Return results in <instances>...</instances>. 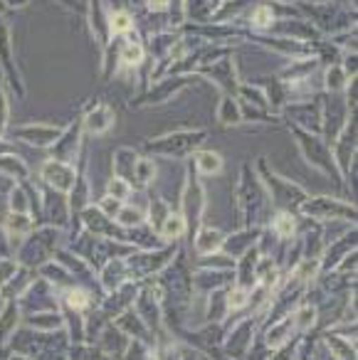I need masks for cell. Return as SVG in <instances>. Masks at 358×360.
<instances>
[{
  "mask_svg": "<svg viewBox=\"0 0 358 360\" xmlns=\"http://www.w3.org/2000/svg\"><path fill=\"white\" fill-rule=\"evenodd\" d=\"M60 247H65L62 245V227L37 225L35 230L16 247L13 257H16V262L20 266L37 269V266H42L45 262H50Z\"/></svg>",
  "mask_w": 358,
  "mask_h": 360,
  "instance_id": "6da1fadb",
  "label": "cell"
},
{
  "mask_svg": "<svg viewBox=\"0 0 358 360\" xmlns=\"http://www.w3.org/2000/svg\"><path fill=\"white\" fill-rule=\"evenodd\" d=\"M180 252L178 242H168V245H161L156 250H134L126 257V266H129V276L134 281H146L156 279L166 266L173 262V257Z\"/></svg>",
  "mask_w": 358,
  "mask_h": 360,
  "instance_id": "7a4b0ae2",
  "label": "cell"
},
{
  "mask_svg": "<svg viewBox=\"0 0 358 360\" xmlns=\"http://www.w3.org/2000/svg\"><path fill=\"white\" fill-rule=\"evenodd\" d=\"M237 212L242 227H262L264 212H267V195L257 186V180L252 178V170L245 165L242 168V180L237 186Z\"/></svg>",
  "mask_w": 358,
  "mask_h": 360,
  "instance_id": "3957f363",
  "label": "cell"
},
{
  "mask_svg": "<svg viewBox=\"0 0 358 360\" xmlns=\"http://www.w3.org/2000/svg\"><path fill=\"white\" fill-rule=\"evenodd\" d=\"M259 175H262V183L269 193V200L277 205V210L297 212L299 207H302V202L309 198V193L304 191L302 186H297V183H292V180L272 173V170L264 165V160L259 163Z\"/></svg>",
  "mask_w": 358,
  "mask_h": 360,
  "instance_id": "277c9868",
  "label": "cell"
},
{
  "mask_svg": "<svg viewBox=\"0 0 358 360\" xmlns=\"http://www.w3.org/2000/svg\"><path fill=\"white\" fill-rule=\"evenodd\" d=\"M297 212H299V215H304V217H309V220L356 222V202L338 200V198H328V195L307 198Z\"/></svg>",
  "mask_w": 358,
  "mask_h": 360,
  "instance_id": "5b68a950",
  "label": "cell"
},
{
  "mask_svg": "<svg viewBox=\"0 0 358 360\" xmlns=\"http://www.w3.org/2000/svg\"><path fill=\"white\" fill-rule=\"evenodd\" d=\"M257 330H259V321L254 314L235 319V323L225 328L223 353L233 360H245L249 348H252L254 338H257Z\"/></svg>",
  "mask_w": 358,
  "mask_h": 360,
  "instance_id": "8992f818",
  "label": "cell"
},
{
  "mask_svg": "<svg viewBox=\"0 0 358 360\" xmlns=\"http://www.w3.org/2000/svg\"><path fill=\"white\" fill-rule=\"evenodd\" d=\"M178 212L183 215L185 227H188V237L203 225V217H205V191L200 186L198 175L188 173V180H185V188L180 193V205Z\"/></svg>",
  "mask_w": 358,
  "mask_h": 360,
  "instance_id": "52a82bcc",
  "label": "cell"
},
{
  "mask_svg": "<svg viewBox=\"0 0 358 360\" xmlns=\"http://www.w3.org/2000/svg\"><path fill=\"white\" fill-rule=\"evenodd\" d=\"M16 304L23 316L42 314V311H60V296H57V289L50 284V281L37 276Z\"/></svg>",
  "mask_w": 358,
  "mask_h": 360,
  "instance_id": "ba28073f",
  "label": "cell"
},
{
  "mask_svg": "<svg viewBox=\"0 0 358 360\" xmlns=\"http://www.w3.org/2000/svg\"><path fill=\"white\" fill-rule=\"evenodd\" d=\"M297 139H299V148H302L304 158H307L314 168H319L321 173L331 175V178H336L338 183H341V173H338L336 160H333L326 141L316 139V136H311V134H302V131H297Z\"/></svg>",
  "mask_w": 358,
  "mask_h": 360,
  "instance_id": "9c48e42d",
  "label": "cell"
},
{
  "mask_svg": "<svg viewBox=\"0 0 358 360\" xmlns=\"http://www.w3.org/2000/svg\"><path fill=\"white\" fill-rule=\"evenodd\" d=\"M205 139V131H178V134H168L163 139H156L149 143V150L161 155H171V158H178L190 150H195Z\"/></svg>",
  "mask_w": 358,
  "mask_h": 360,
  "instance_id": "30bf717a",
  "label": "cell"
},
{
  "mask_svg": "<svg viewBox=\"0 0 358 360\" xmlns=\"http://www.w3.org/2000/svg\"><path fill=\"white\" fill-rule=\"evenodd\" d=\"M139 284L141 281H124L121 286H116L114 291H106L104 296L99 299V309L101 314L106 316L109 321H114L119 314H124V311H129L131 306H134V299L136 294H139Z\"/></svg>",
  "mask_w": 358,
  "mask_h": 360,
  "instance_id": "8fae6325",
  "label": "cell"
},
{
  "mask_svg": "<svg viewBox=\"0 0 358 360\" xmlns=\"http://www.w3.org/2000/svg\"><path fill=\"white\" fill-rule=\"evenodd\" d=\"M72 212H70V202H67L65 193H57L52 188H47L45 200L40 202V222L42 225H52V227H70Z\"/></svg>",
  "mask_w": 358,
  "mask_h": 360,
  "instance_id": "7c38bea8",
  "label": "cell"
},
{
  "mask_svg": "<svg viewBox=\"0 0 358 360\" xmlns=\"http://www.w3.org/2000/svg\"><path fill=\"white\" fill-rule=\"evenodd\" d=\"M262 328L264 330H262V335H259V340H262L264 348H267L269 353L287 348V345H292L294 340L299 338V333L294 330L292 316H287V319H279V321H272V323L262 326Z\"/></svg>",
  "mask_w": 358,
  "mask_h": 360,
  "instance_id": "4fadbf2b",
  "label": "cell"
},
{
  "mask_svg": "<svg viewBox=\"0 0 358 360\" xmlns=\"http://www.w3.org/2000/svg\"><path fill=\"white\" fill-rule=\"evenodd\" d=\"M235 284V269H195L193 266V294L208 296L210 291L228 289Z\"/></svg>",
  "mask_w": 358,
  "mask_h": 360,
  "instance_id": "5bb4252c",
  "label": "cell"
},
{
  "mask_svg": "<svg viewBox=\"0 0 358 360\" xmlns=\"http://www.w3.org/2000/svg\"><path fill=\"white\" fill-rule=\"evenodd\" d=\"M40 175H42V183L57 193H70L77 180L75 168L70 163H65V160H55V158L42 165Z\"/></svg>",
  "mask_w": 358,
  "mask_h": 360,
  "instance_id": "9a60e30c",
  "label": "cell"
},
{
  "mask_svg": "<svg viewBox=\"0 0 358 360\" xmlns=\"http://www.w3.org/2000/svg\"><path fill=\"white\" fill-rule=\"evenodd\" d=\"M259 235H262V227H240L237 232H233V235H225L223 240V255H228L230 259L237 262L240 257H245L249 250H254L257 247V240Z\"/></svg>",
  "mask_w": 358,
  "mask_h": 360,
  "instance_id": "2e32d148",
  "label": "cell"
},
{
  "mask_svg": "<svg viewBox=\"0 0 358 360\" xmlns=\"http://www.w3.org/2000/svg\"><path fill=\"white\" fill-rule=\"evenodd\" d=\"M111 323H114L116 328H119L121 333L126 335V338L141 340V343H146V345H154V333H151L149 326H146L144 321H141L139 316L134 314V309H129V311H124V314H119L114 321H111Z\"/></svg>",
  "mask_w": 358,
  "mask_h": 360,
  "instance_id": "e0dca14e",
  "label": "cell"
},
{
  "mask_svg": "<svg viewBox=\"0 0 358 360\" xmlns=\"http://www.w3.org/2000/svg\"><path fill=\"white\" fill-rule=\"evenodd\" d=\"M99 276H97V281H99V289L101 294H106V291H114L116 286H121L124 281H129V266H126V259L124 257H116V259H109L104 266H99Z\"/></svg>",
  "mask_w": 358,
  "mask_h": 360,
  "instance_id": "ac0fdd59",
  "label": "cell"
},
{
  "mask_svg": "<svg viewBox=\"0 0 358 360\" xmlns=\"http://www.w3.org/2000/svg\"><path fill=\"white\" fill-rule=\"evenodd\" d=\"M129 340H131V338H126V335L121 333V330L116 328V326L109 321V323L104 326V330H101V333L97 335L94 345L101 350V353L106 355V358L119 360L121 355H124V350H126V345H129Z\"/></svg>",
  "mask_w": 358,
  "mask_h": 360,
  "instance_id": "d6986e66",
  "label": "cell"
},
{
  "mask_svg": "<svg viewBox=\"0 0 358 360\" xmlns=\"http://www.w3.org/2000/svg\"><path fill=\"white\" fill-rule=\"evenodd\" d=\"M190 240H193V250L198 257H208V255H215V252L223 250V240L225 235L218 230V227H210V225H200L198 230L190 235Z\"/></svg>",
  "mask_w": 358,
  "mask_h": 360,
  "instance_id": "ffe728a7",
  "label": "cell"
},
{
  "mask_svg": "<svg viewBox=\"0 0 358 360\" xmlns=\"http://www.w3.org/2000/svg\"><path fill=\"white\" fill-rule=\"evenodd\" d=\"M267 230L272 232L279 242L294 240V237H297V232H299V212L277 210L272 215V220L267 222Z\"/></svg>",
  "mask_w": 358,
  "mask_h": 360,
  "instance_id": "44dd1931",
  "label": "cell"
},
{
  "mask_svg": "<svg viewBox=\"0 0 358 360\" xmlns=\"http://www.w3.org/2000/svg\"><path fill=\"white\" fill-rule=\"evenodd\" d=\"M80 134H82V126L75 124L65 131L62 136H57V141L52 146V153H55V160H65V163L72 165V160L77 158L80 153Z\"/></svg>",
  "mask_w": 358,
  "mask_h": 360,
  "instance_id": "7402d4cb",
  "label": "cell"
},
{
  "mask_svg": "<svg viewBox=\"0 0 358 360\" xmlns=\"http://www.w3.org/2000/svg\"><path fill=\"white\" fill-rule=\"evenodd\" d=\"M205 299V323H225V319H230V311H228V289H218V291H210Z\"/></svg>",
  "mask_w": 358,
  "mask_h": 360,
  "instance_id": "603a6c76",
  "label": "cell"
},
{
  "mask_svg": "<svg viewBox=\"0 0 358 360\" xmlns=\"http://www.w3.org/2000/svg\"><path fill=\"white\" fill-rule=\"evenodd\" d=\"M35 279H37V269H27V266H20V269L16 271V276H13L8 284L0 286V294H3V299H6V301H18L23 294H25L27 286H30Z\"/></svg>",
  "mask_w": 358,
  "mask_h": 360,
  "instance_id": "cb8c5ba5",
  "label": "cell"
},
{
  "mask_svg": "<svg viewBox=\"0 0 358 360\" xmlns=\"http://www.w3.org/2000/svg\"><path fill=\"white\" fill-rule=\"evenodd\" d=\"M18 139L27 141L32 146H52L60 136V129L55 126H37V124H30V126H23V129L16 131Z\"/></svg>",
  "mask_w": 358,
  "mask_h": 360,
  "instance_id": "d4e9b609",
  "label": "cell"
},
{
  "mask_svg": "<svg viewBox=\"0 0 358 360\" xmlns=\"http://www.w3.org/2000/svg\"><path fill=\"white\" fill-rule=\"evenodd\" d=\"M23 323V314L18 309L16 301H6V306L0 309V345H8L18 326Z\"/></svg>",
  "mask_w": 358,
  "mask_h": 360,
  "instance_id": "484cf974",
  "label": "cell"
},
{
  "mask_svg": "<svg viewBox=\"0 0 358 360\" xmlns=\"http://www.w3.org/2000/svg\"><path fill=\"white\" fill-rule=\"evenodd\" d=\"M23 326H27L32 330H40V333H50V330L62 328L65 319H62V311H42V314L23 316Z\"/></svg>",
  "mask_w": 358,
  "mask_h": 360,
  "instance_id": "4316f807",
  "label": "cell"
},
{
  "mask_svg": "<svg viewBox=\"0 0 358 360\" xmlns=\"http://www.w3.org/2000/svg\"><path fill=\"white\" fill-rule=\"evenodd\" d=\"M289 316H292L294 330H297L299 335L319 328V311H316V306L309 304V301H302V304H299Z\"/></svg>",
  "mask_w": 358,
  "mask_h": 360,
  "instance_id": "83f0119b",
  "label": "cell"
},
{
  "mask_svg": "<svg viewBox=\"0 0 358 360\" xmlns=\"http://www.w3.org/2000/svg\"><path fill=\"white\" fill-rule=\"evenodd\" d=\"M111 126H114V111L106 104H97L94 109L85 116V129L90 131V134L101 136V134H106Z\"/></svg>",
  "mask_w": 358,
  "mask_h": 360,
  "instance_id": "f1b7e54d",
  "label": "cell"
},
{
  "mask_svg": "<svg viewBox=\"0 0 358 360\" xmlns=\"http://www.w3.org/2000/svg\"><path fill=\"white\" fill-rule=\"evenodd\" d=\"M37 276H42L45 281H50V284L55 286V289H62V286L75 284L72 274L57 259H50V262H45L42 266H37Z\"/></svg>",
  "mask_w": 358,
  "mask_h": 360,
  "instance_id": "f546056e",
  "label": "cell"
},
{
  "mask_svg": "<svg viewBox=\"0 0 358 360\" xmlns=\"http://www.w3.org/2000/svg\"><path fill=\"white\" fill-rule=\"evenodd\" d=\"M185 235H188V227H185L183 215L173 210V212H171V215L163 220V225H161L159 237L166 242V245H168V242H178V240H183Z\"/></svg>",
  "mask_w": 358,
  "mask_h": 360,
  "instance_id": "4dcf8cb0",
  "label": "cell"
},
{
  "mask_svg": "<svg viewBox=\"0 0 358 360\" xmlns=\"http://www.w3.org/2000/svg\"><path fill=\"white\" fill-rule=\"evenodd\" d=\"M171 212H173V207L168 205V200H163V198H151L149 212H146V227L159 235L161 225H163V220L171 215Z\"/></svg>",
  "mask_w": 358,
  "mask_h": 360,
  "instance_id": "1f68e13d",
  "label": "cell"
},
{
  "mask_svg": "<svg viewBox=\"0 0 358 360\" xmlns=\"http://www.w3.org/2000/svg\"><path fill=\"white\" fill-rule=\"evenodd\" d=\"M193 168L200 175H218L223 170V155L215 153V150H200L193 158Z\"/></svg>",
  "mask_w": 358,
  "mask_h": 360,
  "instance_id": "d6a6232c",
  "label": "cell"
},
{
  "mask_svg": "<svg viewBox=\"0 0 358 360\" xmlns=\"http://www.w3.org/2000/svg\"><path fill=\"white\" fill-rule=\"evenodd\" d=\"M136 160H139V155L134 153L131 148H119L114 153V173L116 178H124L131 183V178H134V168H136Z\"/></svg>",
  "mask_w": 358,
  "mask_h": 360,
  "instance_id": "836d02e7",
  "label": "cell"
},
{
  "mask_svg": "<svg viewBox=\"0 0 358 360\" xmlns=\"http://www.w3.org/2000/svg\"><path fill=\"white\" fill-rule=\"evenodd\" d=\"M156 180V163L151 158H139L136 160V168H134V178H131V188H149L151 183Z\"/></svg>",
  "mask_w": 358,
  "mask_h": 360,
  "instance_id": "e575fe53",
  "label": "cell"
},
{
  "mask_svg": "<svg viewBox=\"0 0 358 360\" xmlns=\"http://www.w3.org/2000/svg\"><path fill=\"white\" fill-rule=\"evenodd\" d=\"M114 222L121 230H134V227L146 225V212L139 210L136 205H121L119 215L114 217Z\"/></svg>",
  "mask_w": 358,
  "mask_h": 360,
  "instance_id": "d590c367",
  "label": "cell"
},
{
  "mask_svg": "<svg viewBox=\"0 0 358 360\" xmlns=\"http://www.w3.org/2000/svg\"><path fill=\"white\" fill-rule=\"evenodd\" d=\"M0 173L11 180H27L30 170H27V165L23 163L20 158H16V155H0Z\"/></svg>",
  "mask_w": 358,
  "mask_h": 360,
  "instance_id": "8d00e7d4",
  "label": "cell"
},
{
  "mask_svg": "<svg viewBox=\"0 0 358 360\" xmlns=\"http://www.w3.org/2000/svg\"><path fill=\"white\" fill-rule=\"evenodd\" d=\"M8 212H25V215H32L30 198H27L23 186H13L11 193H8Z\"/></svg>",
  "mask_w": 358,
  "mask_h": 360,
  "instance_id": "74e56055",
  "label": "cell"
},
{
  "mask_svg": "<svg viewBox=\"0 0 358 360\" xmlns=\"http://www.w3.org/2000/svg\"><path fill=\"white\" fill-rule=\"evenodd\" d=\"M144 45H141L139 40H124V45H121V62H124L126 67H136L144 62Z\"/></svg>",
  "mask_w": 358,
  "mask_h": 360,
  "instance_id": "f35d334b",
  "label": "cell"
},
{
  "mask_svg": "<svg viewBox=\"0 0 358 360\" xmlns=\"http://www.w3.org/2000/svg\"><path fill=\"white\" fill-rule=\"evenodd\" d=\"M70 360H111V358H106L94 343H75L70 345Z\"/></svg>",
  "mask_w": 358,
  "mask_h": 360,
  "instance_id": "ab89813d",
  "label": "cell"
},
{
  "mask_svg": "<svg viewBox=\"0 0 358 360\" xmlns=\"http://www.w3.org/2000/svg\"><path fill=\"white\" fill-rule=\"evenodd\" d=\"M131 193H134V188H131V183L129 180H124V178H111L109 183H106V195H111V198H116V200H129L131 198Z\"/></svg>",
  "mask_w": 358,
  "mask_h": 360,
  "instance_id": "60d3db41",
  "label": "cell"
},
{
  "mask_svg": "<svg viewBox=\"0 0 358 360\" xmlns=\"http://www.w3.org/2000/svg\"><path fill=\"white\" fill-rule=\"evenodd\" d=\"M218 119H220V124H240V109H237V104H235V99H230V96H225L223 101H220V106H218Z\"/></svg>",
  "mask_w": 358,
  "mask_h": 360,
  "instance_id": "b9f144b4",
  "label": "cell"
},
{
  "mask_svg": "<svg viewBox=\"0 0 358 360\" xmlns=\"http://www.w3.org/2000/svg\"><path fill=\"white\" fill-rule=\"evenodd\" d=\"M131 27H134V18L126 11H116L114 15L109 18V30L114 32V35H129Z\"/></svg>",
  "mask_w": 358,
  "mask_h": 360,
  "instance_id": "7bdbcfd3",
  "label": "cell"
},
{
  "mask_svg": "<svg viewBox=\"0 0 358 360\" xmlns=\"http://www.w3.org/2000/svg\"><path fill=\"white\" fill-rule=\"evenodd\" d=\"M119 360H154L151 345L141 343V340H129V345H126L124 355H121Z\"/></svg>",
  "mask_w": 358,
  "mask_h": 360,
  "instance_id": "ee69618b",
  "label": "cell"
},
{
  "mask_svg": "<svg viewBox=\"0 0 358 360\" xmlns=\"http://www.w3.org/2000/svg\"><path fill=\"white\" fill-rule=\"evenodd\" d=\"M249 20H252V25L259 27V30H267V27L274 25V8L272 6H257L252 11V15H249Z\"/></svg>",
  "mask_w": 358,
  "mask_h": 360,
  "instance_id": "f6af8a7d",
  "label": "cell"
},
{
  "mask_svg": "<svg viewBox=\"0 0 358 360\" xmlns=\"http://www.w3.org/2000/svg\"><path fill=\"white\" fill-rule=\"evenodd\" d=\"M121 205H124V202L116 200V198H111V195H104V198H101V200H97V210H99L101 215L109 217V220H114V217L119 215Z\"/></svg>",
  "mask_w": 358,
  "mask_h": 360,
  "instance_id": "bcb514c9",
  "label": "cell"
},
{
  "mask_svg": "<svg viewBox=\"0 0 358 360\" xmlns=\"http://www.w3.org/2000/svg\"><path fill=\"white\" fill-rule=\"evenodd\" d=\"M346 84H348V77L341 67H331V70L326 72V86L331 91H341Z\"/></svg>",
  "mask_w": 358,
  "mask_h": 360,
  "instance_id": "7dc6e473",
  "label": "cell"
},
{
  "mask_svg": "<svg viewBox=\"0 0 358 360\" xmlns=\"http://www.w3.org/2000/svg\"><path fill=\"white\" fill-rule=\"evenodd\" d=\"M18 269H20V264L16 262V257H0V286L8 284Z\"/></svg>",
  "mask_w": 358,
  "mask_h": 360,
  "instance_id": "c3c4849f",
  "label": "cell"
},
{
  "mask_svg": "<svg viewBox=\"0 0 358 360\" xmlns=\"http://www.w3.org/2000/svg\"><path fill=\"white\" fill-rule=\"evenodd\" d=\"M0 257H13L11 240H8L6 230H3V225H0Z\"/></svg>",
  "mask_w": 358,
  "mask_h": 360,
  "instance_id": "681fc988",
  "label": "cell"
},
{
  "mask_svg": "<svg viewBox=\"0 0 358 360\" xmlns=\"http://www.w3.org/2000/svg\"><path fill=\"white\" fill-rule=\"evenodd\" d=\"M171 3H173V0H149V8L156 13H163V11H168Z\"/></svg>",
  "mask_w": 358,
  "mask_h": 360,
  "instance_id": "f907efd6",
  "label": "cell"
},
{
  "mask_svg": "<svg viewBox=\"0 0 358 360\" xmlns=\"http://www.w3.org/2000/svg\"><path fill=\"white\" fill-rule=\"evenodd\" d=\"M8 360H35V358H30V355H18V353H11V355H8Z\"/></svg>",
  "mask_w": 358,
  "mask_h": 360,
  "instance_id": "816d5d0a",
  "label": "cell"
},
{
  "mask_svg": "<svg viewBox=\"0 0 358 360\" xmlns=\"http://www.w3.org/2000/svg\"><path fill=\"white\" fill-rule=\"evenodd\" d=\"M8 355H11V350H8V345H0V360H8Z\"/></svg>",
  "mask_w": 358,
  "mask_h": 360,
  "instance_id": "f5cc1de1",
  "label": "cell"
},
{
  "mask_svg": "<svg viewBox=\"0 0 358 360\" xmlns=\"http://www.w3.org/2000/svg\"><path fill=\"white\" fill-rule=\"evenodd\" d=\"M6 3H8V6H13V8H16V6H25L27 0H6Z\"/></svg>",
  "mask_w": 358,
  "mask_h": 360,
  "instance_id": "db71d44e",
  "label": "cell"
},
{
  "mask_svg": "<svg viewBox=\"0 0 358 360\" xmlns=\"http://www.w3.org/2000/svg\"><path fill=\"white\" fill-rule=\"evenodd\" d=\"M62 3H65V6H72V8L77 6V0H62Z\"/></svg>",
  "mask_w": 358,
  "mask_h": 360,
  "instance_id": "11a10c76",
  "label": "cell"
},
{
  "mask_svg": "<svg viewBox=\"0 0 358 360\" xmlns=\"http://www.w3.org/2000/svg\"><path fill=\"white\" fill-rule=\"evenodd\" d=\"M3 306H6V299H3V294H0V309H3Z\"/></svg>",
  "mask_w": 358,
  "mask_h": 360,
  "instance_id": "9f6ffc18",
  "label": "cell"
},
{
  "mask_svg": "<svg viewBox=\"0 0 358 360\" xmlns=\"http://www.w3.org/2000/svg\"><path fill=\"white\" fill-rule=\"evenodd\" d=\"M203 360H210V358H205V355H203Z\"/></svg>",
  "mask_w": 358,
  "mask_h": 360,
  "instance_id": "6f0895ef",
  "label": "cell"
}]
</instances>
